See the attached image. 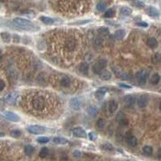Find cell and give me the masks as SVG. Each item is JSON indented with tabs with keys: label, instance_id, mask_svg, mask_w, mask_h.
Masks as SVG:
<instances>
[{
	"label": "cell",
	"instance_id": "cell-1",
	"mask_svg": "<svg viewBox=\"0 0 161 161\" xmlns=\"http://www.w3.org/2000/svg\"><path fill=\"white\" fill-rule=\"evenodd\" d=\"M13 23L16 27H18L20 29L24 30V31H36L38 30V28L34 25L31 21L25 20L23 18L17 17L13 20Z\"/></svg>",
	"mask_w": 161,
	"mask_h": 161
},
{
	"label": "cell",
	"instance_id": "cell-2",
	"mask_svg": "<svg viewBox=\"0 0 161 161\" xmlns=\"http://www.w3.org/2000/svg\"><path fill=\"white\" fill-rule=\"evenodd\" d=\"M32 106L37 111H43L45 106L44 99L40 96H36L32 99Z\"/></svg>",
	"mask_w": 161,
	"mask_h": 161
},
{
	"label": "cell",
	"instance_id": "cell-3",
	"mask_svg": "<svg viewBox=\"0 0 161 161\" xmlns=\"http://www.w3.org/2000/svg\"><path fill=\"white\" fill-rule=\"evenodd\" d=\"M106 65H107V61L106 59L101 58L93 65V71L96 74H99L106 67Z\"/></svg>",
	"mask_w": 161,
	"mask_h": 161
},
{
	"label": "cell",
	"instance_id": "cell-4",
	"mask_svg": "<svg viewBox=\"0 0 161 161\" xmlns=\"http://www.w3.org/2000/svg\"><path fill=\"white\" fill-rule=\"evenodd\" d=\"M28 131L32 134H41L46 131V128L40 125H31L28 127Z\"/></svg>",
	"mask_w": 161,
	"mask_h": 161
},
{
	"label": "cell",
	"instance_id": "cell-5",
	"mask_svg": "<svg viewBox=\"0 0 161 161\" xmlns=\"http://www.w3.org/2000/svg\"><path fill=\"white\" fill-rule=\"evenodd\" d=\"M149 74H150V72L147 69H143V70L138 72L136 74V78H137L139 83L141 85L145 84L148 77H149Z\"/></svg>",
	"mask_w": 161,
	"mask_h": 161
},
{
	"label": "cell",
	"instance_id": "cell-6",
	"mask_svg": "<svg viewBox=\"0 0 161 161\" xmlns=\"http://www.w3.org/2000/svg\"><path fill=\"white\" fill-rule=\"evenodd\" d=\"M72 132H73V134L74 135L75 137L84 138V139L87 137V134H86V131L81 127H75V128L73 129Z\"/></svg>",
	"mask_w": 161,
	"mask_h": 161
},
{
	"label": "cell",
	"instance_id": "cell-7",
	"mask_svg": "<svg viewBox=\"0 0 161 161\" xmlns=\"http://www.w3.org/2000/svg\"><path fill=\"white\" fill-rule=\"evenodd\" d=\"M4 115L7 119H8L11 122L17 123V122H20V118L18 114H16L15 113H13V112H11V111H5Z\"/></svg>",
	"mask_w": 161,
	"mask_h": 161
},
{
	"label": "cell",
	"instance_id": "cell-8",
	"mask_svg": "<svg viewBox=\"0 0 161 161\" xmlns=\"http://www.w3.org/2000/svg\"><path fill=\"white\" fill-rule=\"evenodd\" d=\"M148 101H149L148 96L146 94H143V95L139 97L137 103H138V106L139 108H145L148 104Z\"/></svg>",
	"mask_w": 161,
	"mask_h": 161
},
{
	"label": "cell",
	"instance_id": "cell-9",
	"mask_svg": "<svg viewBox=\"0 0 161 161\" xmlns=\"http://www.w3.org/2000/svg\"><path fill=\"white\" fill-rule=\"evenodd\" d=\"M69 106L75 111H79L81 107V101L78 98H73L69 101Z\"/></svg>",
	"mask_w": 161,
	"mask_h": 161
},
{
	"label": "cell",
	"instance_id": "cell-10",
	"mask_svg": "<svg viewBox=\"0 0 161 161\" xmlns=\"http://www.w3.org/2000/svg\"><path fill=\"white\" fill-rule=\"evenodd\" d=\"M146 12L147 14L152 17V18H157V17L159 16V11H158L157 8L154 7H148L147 8V10H146Z\"/></svg>",
	"mask_w": 161,
	"mask_h": 161
},
{
	"label": "cell",
	"instance_id": "cell-11",
	"mask_svg": "<svg viewBox=\"0 0 161 161\" xmlns=\"http://www.w3.org/2000/svg\"><path fill=\"white\" fill-rule=\"evenodd\" d=\"M123 101L124 103L127 106H132L135 103V97L133 95H126L123 98Z\"/></svg>",
	"mask_w": 161,
	"mask_h": 161
},
{
	"label": "cell",
	"instance_id": "cell-12",
	"mask_svg": "<svg viewBox=\"0 0 161 161\" xmlns=\"http://www.w3.org/2000/svg\"><path fill=\"white\" fill-rule=\"evenodd\" d=\"M108 91V88L106 87H101V88H99L96 92H95V97L98 99V100H101L102 99L104 95L106 94V93Z\"/></svg>",
	"mask_w": 161,
	"mask_h": 161
},
{
	"label": "cell",
	"instance_id": "cell-13",
	"mask_svg": "<svg viewBox=\"0 0 161 161\" xmlns=\"http://www.w3.org/2000/svg\"><path fill=\"white\" fill-rule=\"evenodd\" d=\"M108 108H109L110 112L114 114V113H115L117 111V110L118 108V103L116 102L114 100H111V101H110V102H109Z\"/></svg>",
	"mask_w": 161,
	"mask_h": 161
},
{
	"label": "cell",
	"instance_id": "cell-14",
	"mask_svg": "<svg viewBox=\"0 0 161 161\" xmlns=\"http://www.w3.org/2000/svg\"><path fill=\"white\" fill-rule=\"evenodd\" d=\"M78 69H79L80 73H81L82 74L86 75V74H88V72H89V65L86 62H82L79 65Z\"/></svg>",
	"mask_w": 161,
	"mask_h": 161
},
{
	"label": "cell",
	"instance_id": "cell-15",
	"mask_svg": "<svg viewBox=\"0 0 161 161\" xmlns=\"http://www.w3.org/2000/svg\"><path fill=\"white\" fill-rule=\"evenodd\" d=\"M98 75L102 81H109L111 78V73L107 70H102Z\"/></svg>",
	"mask_w": 161,
	"mask_h": 161
},
{
	"label": "cell",
	"instance_id": "cell-16",
	"mask_svg": "<svg viewBox=\"0 0 161 161\" xmlns=\"http://www.w3.org/2000/svg\"><path fill=\"white\" fill-rule=\"evenodd\" d=\"M126 36V31L124 29H119L117 30L114 32V38L118 40H123Z\"/></svg>",
	"mask_w": 161,
	"mask_h": 161
},
{
	"label": "cell",
	"instance_id": "cell-17",
	"mask_svg": "<svg viewBox=\"0 0 161 161\" xmlns=\"http://www.w3.org/2000/svg\"><path fill=\"white\" fill-rule=\"evenodd\" d=\"M147 44L151 48H156L158 47V40L155 37H151L147 40Z\"/></svg>",
	"mask_w": 161,
	"mask_h": 161
},
{
	"label": "cell",
	"instance_id": "cell-18",
	"mask_svg": "<svg viewBox=\"0 0 161 161\" xmlns=\"http://www.w3.org/2000/svg\"><path fill=\"white\" fill-rule=\"evenodd\" d=\"M126 142H127L128 145L132 147H136L137 144H138V139L135 136H133V135H131V136L128 137L127 139H126Z\"/></svg>",
	"mask_w": 161,
	"mask_h": 161
},
{
	"label": "cell",
	"instance_id": "cell-19",
	"mask_svg": "<svg viewBox=\"0 0 161 161\" xmlns=\"http://www.w3.org/2000/svg\"><path fill=\"white\" fill-rule=\"evenodd\" d=\"M40 20L42 23H44L46 25H52L55 22V20L53 19L50 18V17H47V16H40Z\"/></svg>",
	"mask_w": 161,
	"mask_h": 161
},
{
	"label": "cell",
	"instance_id": "cell-20",
	"mask_svg": "<svg viewBox=\"0 0 161 161\" xmlns=\"http://www.w3.org/2000/svg\"><path fill=\"white\" fill-rule=\"evenodd\" d=\"M116 120L118 122V123H120L121 124H123V125H127L128 122L127 120L126 119V117L125 115L123 114V113H118L117 114V118H116Z\"/></svg>",
	"mask_w": 161,
	"mask_h": 161
},
{
	"label": "cell",
	"instance_id": "cell-21",
	"mask_svg": "<svg viewBox=\"0 0 161 161\" xmlns=\"http://www.w3.org/2000/svg\"><path fill=\"white\" fill-rule=\"evenodd\" d=\"M132 13V9L128 7H123L120 9V14L123 16H129Z\"/></svg>",
	"mask_w": 161,
	"mask_h": 161
},
{
	"label": "cell",
	"instance_id": "cell-22",
	"mask_svg": "<svg viewBox=\"0 0 161 161\" xmlns=\"http://www.w3.org/2000/svg\"><path fill=\"white\" fill-rule=\"evenodd\" d=\"M1 38L3 40V42L5 43H10L11 40V36L9 32H2L1 33Z\"/></svg>",
	"mask_w": 161,
	"mask_h": 161
},
{
	"label": "cell",
	"instance_id": "cell-23",
	"mask_svg": "<svg viewBox=\"0 0 161 161\" xmlns=\"http://www.w3.org/2000/svg\"><path fill=\"white\" fill-rule=\"evenodd\" d=\"M93 44H94V46L95 48H101V45H102V39H101L100 36H97L94 39V40H93Z\"/></svg>",
	"mask_w": 161,
	"mask_h": 161
},
{
	"label": "cell",
	"instance_id": "cell-24",
	"mask_svg": "<svg viewBox=\"0 0 161 161\" xmlns=\"http://www.w3.org/2000/svg\"><path fill=\"white\" fill-rule=\"evenodd\" d=\"M16 97H17V94H15V93H12V94H8L6 97L5 100L9 103H13L16 100Z\"/></svg>",
	"mask_w": 161,
	"mask_h": 161
},
{
	"label": "cell",
	"instance_id": "cell-25",
	"mask_svg": "<svg viewBox=\"0 0 161 161\" xmlns=\"http://www.w3.org/2000/svg\"><path fill=\"white\" fill-rule=\"evenodd\" d=\"M143 154L146 156H151L152 153H153V148L148 145L144 146L143 148Z\"/></svg>",
	"mask_w": 161,
	"mask_h": 161
},
{
	"label": "cell",
	"instance_id": "cell-26",
	"mask_svg": "<svg viewBox=\"0 0 161 161\" xmlns=\"http://www.w3.org/2000/svg\"><path fill=\"white\" fill-rule=\"evenodd\" d=\"M66 47L69 50H73L76 48V42L73 39H69L66 42Z\"/></svg>",
	"mask_w": 161,
	"mask_h": 161
},
{
	"label": "cell",
	"instance_id": "cell-27",
	"mask_svg": "<svg viewBox=\"0 0 161 161\" xmlns=\"http://www.w3.org/2000/svg\"><path fill=\"white\" fill-rule=\"evenodd\" d=\"M34 151H35V148H34L31 145H26L24 147L25 154H26L27 156H30L33 154Z\"/></svg>",
	"mask_w": 161,
	"mask_h": 161
},
{
	"label": "cell",
	"instance_id": "cell-28",
	"mask_svg": "<svg viewBox=\"0 0 161 161\" xmlns=\"http://www.w3.org/2000/svg\"><path fill=\"white\" fill-rule=\"evenodd\" d=\"M53 142L56 143V144H65V143H68V140L65 138H62V137H55L53 139Z\"/></svg>",
	"mask_w": 161,
	"mask_h": 161
},
{
	"label": "cell",
	"instance_id": "cell-29",
	"mask_svg": "<svg viewBox=\"0 0 161 161\" xmlns=\"http://www.w3.org/2000/svg\"><path fill=\"white\" fill-rule=\"evenodd\" d=\"M98 32L100 36H107L110 35V31L107 28H100L98 30Z\"/></svg>",
	"mask_w": 161,
	"mask_h": 161
},
{
	"label": "cell",
	"instance_id": "cell-30",
	"mask_svg": "<svg viewBox=\"0 0 161 161\" xmlns=\"http://www.w3.org/2000/svg\"><path fill=\"white\" fill-rule=\"evenodd\" d=\"M88 114L92 116V117H95L98 114V109L97 107L94 106H91L88 108Z\"/></svg>",
	"mask_w": 161,
	"mask_h": 161
},
{
	"label": "cell",
	"instance_id": "cell-31",
	"mask_svg": "<svg viewBox=\"0 0 161 161\" xmlns=\"http://www.w3.org/2000/svg\"><path fill=\"white\" fill-rule=\"evenodd\" d=\"M115 15V11L113 9V8H110V9H108L105 14H104V17H106V18H112V17H114Z\"/></svg>",
	"mask_w": 161,
	"mask_h": 161
},
{
	"label": "cell",
	"instance_id": "cell-32",
	"mask_svg": "<svg viewBox=\"0 0 161 161\" xmlns=\"http://www.w3.org/2000/svg\"><path fill=\"white\" fill-rule=\"evenodd\" d=\"M48 155V147H42L40 153H39V156L40 158H46Z\"/></svg>",
	"mask_w": 161,
	"mask_h": 161
},
{
	"label": "cell",
	"instance_id": "cell-33",
	"mask_svg": "<svg viewBox=\"0 0 161 161\" xmlns=\"http://www.w3.org/2000/svg\"><path fill=\"white\" fill-rule=\"evenodd\" d=\"M159 81H160V77H159V75L157 74V73L154 74L151 78V83L152 85H157L159 82Z\"/></svg>",
	"mask_w": 161,
	"mask_h": 161
},
{
	"label": "cell",
	"instance_id": "cell-34",
	"mask_svg": "<svg viewBox=\"0 0 161 161\" xmlns=\"http://www.w3.org/2000/svg\"><path fill=\"white\" fill-rule=\"evenodd\" d=\"M61 85L63 87H68L70 85V79L67 77H64L61 80Z\"/></svg>",
	"mask_w": 161,
	"mask_h": 161
},
{
	"label": "cell",
	"instance_id": "cell-35",
	"mask_svg": "<svg viewBox=\"0 0 161 161\" xmlns=\"http://www.w3.org/2000/svg\"><path fill=\"white\" fill-rule=\"evenodd\" d=\"M101 147L106 151H113L114 150V146L110 143H104L101 146Z\"/></svg>",
	"mask_w": 161,
	"mask_h": 161
},
{
	"label": "cell",
	"instance_id": "cell-36",
	"mask_svg": "<svg viewBox=\"0 0 161 161\" xmlns=\"http://www.w3.org/2000/svg\"><path fill=\"white\" fill-rule=\"evenodd\" d=\"M151 59H152V62H153L154 64H159L160 62V60H161V56L159 53H156L152 56Z\"/></svg>",
	"mask_w": 161,
	"mask_h": 161
},
{
	"label": "cell",
	"instance_id": "cell-37",
	"mask_svg": "<svg viewBox=\"0 0 161 161\" xmlns=\"http://www.w3.org/2000/svg\"><path fill=\"white\" fill-rule=\"evenodd\" d=\"M21 134H22V132H21V131L20 130H18V129H15V130H13V131H11V133H10V134H11V137H13V138H19L20 135H21Z\"/></svg>",
	"mask_w": 161,
	"mask_h": 161
},
{
	"label": "cell",
	"instance_id": "cell-38",
	"mask_svg": "<svg viewBox=\"0 0 161 161\" xmlns=\"http://www.w3.org/2000/svg\"><path fill=\"white\" fill-rule=\"evenodd\" d=\"M97 126L99 128V129H103L106 126V121L102 118H99V119L97 121Z\"/></svg>",
	"mask_w": 161,
	"mask_h": 161
},
{
	"label": "cell",
	"instance_id": "cell-39",
	"mask_svg": "<svg viewBox=\"0 0 161 161\" xmlns=\"http://www.w3.org/2000/svg\"><path fill=\"white\" fill-rule=\"evenodd\" d=\"M97 10L98 11H103L106 10V4L105 3H102V2H101V3H98L97 4Z\"/></svg>",
	"mask_w": 161,
	"mask_h": 161
},
{
	"label": "cell",
	"instance_id": "cell-40",
	"mask_svg": "<svg viewBox=\"0 0 161 161\" xmlns=\"http://www.w3.org/2000/svg\"><path fill=\"white\" fill-rule=\"evenodd\" d=\"M91 20H80V21H77V22H74V23H69V25H83V24H86L89 23Z\"/></svg>",
	"mask_w": 161,
	"mask_h": 161
},
{
	"label": "cell",
	"instance_id": "cell-41",
	"mask_svg": "<svg viewBox=\"0 0 161 161\" xmlns=\"http://www.w3.org/2000/svg\"><path fill=\"white\" fill-rule=\"evenodd\" d=\"M113 71L114 72V74L117 76L118 78H121L122 75L123 74V73L120 70V69H118V67H114L113 68Z\"/></svg>",
	"mask_w": 161,
	"mask_h": 161
},
{
	"label": "cell",
	"instance_id": "cell-42",
	"mask_svg": "<svg viewBox=\"0 0 161 161\" xmlns=\"http://www.w3.org/2000/svg\"><path fill=\"white\" fill-rule=\"evenodd\" d=\"M133 5L135 6L136 7H138V8H142V7H145L144 3H143V2H141V1H139V0H135L134 3H133Z\"/></svg>",
	"mask_w": 161,
	"mask_h": 161
},
{
	"label": "cell",
	"instance_id": "cell-43",
	"mask_svg": "<svg viewBox=\"0 0 161 161\" xmlns=\"http://www.w3.org/2000/svg\"><path fill=\"white\" fill-rule=\"evenodd\" d=\"M36 141L39 143H46L49 141V139L48 137H40L36 139Z\"/></svg>",
	"mask_w": 161,
	"mask_h": 161
},
{
	"label": "cell",
	"instance_id": "cell-44",
	"mask_svg": "<svg viewBox=\"0 0 161 161\" xmlns=\"http://www.w3.org/2000/svg\"><path fill=\"white\" fill-rule=\"evenodd\" d=\"M42 81H43L44 85V84H46L45 77H44V76L43 74H40V75H39V77H38V78H37V81H38V83H39V84L42 85Z\"/></svg>",
	"mask_w": 161,
	"mask_h": 161
},
{
	"label": "cell",
	"instance_id": "cell-45",
	"mask_svg": "<svg viewBox=\"0 0 161 161\" xmlns=\"http://www.w3.org/2000/svg\"><path fill=\"white\" fill-rule=\"evenodd\" d=\"M73 156L76 159H79L81 158V152L79 151V150H75L73 152Z\"/></svg>",
	"mask_w": 161,
	"mask_h": 161
},
{
	"label": "cell",
	"instance_id": "cell-46",
	"mask_svg": "<svg viewBox=\"0 0 161 161\" xmlns=\"http://www.w3.org/2000/svg\"><path fill=\"white\" fill-rule=\"evenodd\" d=\"M12 40H13V41L15 42V43H20V36L17 35V34H14L13 36H12Z\"/></svg>",
	"mask_w": 161,
	"mask_h": 161
},
{
	"label": "cell",
	"instance_id": "cell-47",
	"mask_svg": "<svg viewBox=\"0 0 161 161\" xmlns=\"http://www.w3.org/2000/svg\"><path fill=\"white\" fill-rule=\"evenodd\" d=\"M118 86L119 87H121V88H123V89H131V86H128V85L124 84V83H118Z\"/></svg>",
	"mask_w": 161,
	"mask_h": 161
},
{
	"label": "cell",
	"instance_id": "cell-48",
	"mask_svg": "<svg viewBox=\"0 0 161 161\" xmlns=\"http://www.w3.org/2000/svg\"><path fill=\"white\" fill-rule=\"evenodd\" d=\"M96 137H97L96 134H95L94 132H90V133L89 134V140H91V141L95 140Z\"/></svg>",
	"mask_w": 161,
	"mask_h": 161
},
{
	"label": "cell",
	"instance_id": "cell-49",
	"mask_svg": "<svg viewBox=\"0 0 161 161\" xmlns=\"http://www.w3.org/2000/svg\"><path fill=\"white\" fill-rule=\"evenodd\" d=\"M136 25L139 27H142V28H147L148 26V24L145 22H139L136 23Z\"/></svg>",
	"mask_w": 161,
	"mask_h": 161
},
{
	"label": "cell",
	"instance_id": "cell-50",
	"mask_svg": "<svg viewBox=\"0 0 161 161\" xmlns=\"http://www.w3.org/2000/svg\"><path fill=\"white\" fill-rule=\"evenodd\" d=\"M5 86H6V85H5V82H4L3 80L0 79V91H2V90L4 89Z\"/></svg>",
	"mask_w": 161,
	"mask_h": 161
},
{
	"label": "cell",
	"instance_id": "cell-51",
	"mask_svg": "<svg viewBox=\"0 0 161 161\" xmlns=\"http://www.w3.org/2000/svg\"><path fill=\"white\" fill-rule=\"evenodd\" d=\"M2 56H3V53H2V51L0 50V61H1V59H2Z\"/></svg>",
	"mask_w": 161,
	"mask_h": 161
},
{
	"label": "cell",
	"instance_id": "cell-52",
	"mask_svg": "<svg viewBox=\"0 0 161 161\" xmlns=\"http://www.w3.org/2000/svg\"><path fill=\"white\" fill-rule=\"evenodd\" d=\"M3 136H4V133H1V132H0V137H3Z\"/></svg>",
	"mask_w": 161,
	"mask_h": 161
}]
</instances>
